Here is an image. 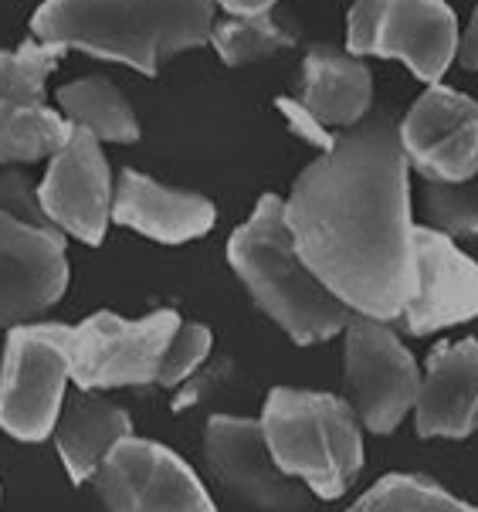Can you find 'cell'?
<instances>
[{
	"label": "cell",
	"instance_id": "6da1fadb",
	"mask_svg": "<svg viewBox=\"0 0 478 512\" xmlns=\"http://www.w3.org/2000/svg\"><path fill=\"white\" fill-rule=\"evenodd\" d=\"M295 248L360 316L401 319L417 285L411 163L387 112L343 129L285 201Z\"/></svg>",
	"mask_w": 478,
	"mask_h": 512
},
{
	"label": "cell",
	"instance_id": "7a4b0ae2",
	"mask_svg": "<svg viewBox=\"0 0 478 512\" xmlns=\"http://www.w3.org/2000/svg\"><path fill=\"white\" fill-rule=\"evenodd\" d=\"M214 14L217 0H45L31 34L156 75L167 58L211 41Z\"/></svg>",
	"mask_w": 478,
	"mask_h": 512
},
{
	"label": "cell",
	"instance_id": "3957f363",
	"mask_svg": "<svg viewBox=\"0 0 478 512\" xmlns=\"http://www.w3.org/2000/svg\"><path fill=\"white\" fill-rule=\"evenodd\" d=\"M228 265L245 282L258 309L268 312L292 343H326L350 323L353 309L295 248L285 224V201L278 194L258 197L251 218L228 238Z\"/></svg>",
	"mask_w": 478,
	"mask_h": 512
},
{
	"label": "cell",
	"instance_id": "277c9868",
	"mask_svg": "<svg viewBox=\"0 0 478 512\" xmlns=\"http://www.w3.org/2000/svg\"><path fill=\"white\" fill-rule=\"evenodd\" d=\"M363 424L356 407L329 390L272 387L262 431L282 472L316 499H340L363 468Z\"/></svg>",
	"mask_w": 478,
	"mask_h": 512
},
{
	"label": "cell",
	"instance_id": "5b68a950",
	"mask_svg": "<svg viewBox=\"0 0 478 512\" xmlns=\"http://www.w3.org/2000/svg\"><path fill=\"white\" fill-rule=\"evenodd\" d=\"M177 329V309H156L143 319H123L109 309H99L78 326L51 323V333L62 343L68 373L78 390L156 384L160 360Z\"/></svg>",
	"mask_w": 478,
	"mask_h": 512
},
{
	"label": "cell",
	"instance_id": "8992f818",
	"mask_svg": "<svg viewBox=\"0 0 478 512\" xmlns=\"http://www.w3.org/2000/svg\"><path fill=\"white\" fill-rule=\"evenodd\" d=\"M458 17L448 0H353L346 51L397 58L414 78L434 85L458 55Z\"/></svg>",
	"mask_w": 478,
	"mask_h": 512
},
{
	"label": "cell",
	"instance_id": "52a82bcc",
	"mask_svg": "<svg viewBox=\"0 0 478 512\" xmlns=\"http://www.w3.org/2000/svg\"><path fill=\"white\" fill-rule=\"evenodd\" d=\"M65 58L62 45L31 38L17 48H0V163H38L55 156L75 123L45 99L48 75Z\"/></svg>",
	"mask_w": 478,
	"mask_h": 512
},
{
	"label": "cell",
	"instance_id": "ba28073f",
	"mask_svg": "<svg viewBox=\"0 0 478 512\" xmlns=\"http://www.w3.org/2000/svg\"><path fill=\"white\" fill-rule=\"evenodd\" d=\"M346 384L356 418L370 435H390L414 411L424 373L414 353L397 340L390 319L353 312L343 329Z\"/></svg>",
	"mask_w": 478,
	"mask_h": 512
},
{
	"label": "cell",
	"instance_id": "9c48e42d",
	"mask_svg": "<svg viewBox=\"0 0 478 512\" xmlns=\"http://www.w3.org/2000/svg\"><path fill=\"white\" fill-rule=\"evenodd\" d=\"M68 380V357L51 323L11 326L0 360V431L17 441L51 438Z\"/></svg>",
	"mask_w": 478,
	"mask_h": 512
},
{
	"label": "cell",
	"instance_id": "30bf717a",
	"mask_svg": "<svg viewBox=\"0 0 478 512\" xmlns=\"http://www.w3.org/2000/svg\"><path fill=\"white\" fill-rule=\"evenodd\" d=\"M204 462L214 485L234 509L302 512L312 492L275 462L265 441L262 418L214 414L204 428Z\"/></svg>",
	"mask_w": 478,
	"mask_h": 512
},
{
	"label": "cell",
	"instance_id": "8fae6325",
	"mask_svg": "<svg viewBox=\"0 0 478 512\" xmlns=\"http://www.w3.org/2000/svg\"><path fill=\"white\" fill-rule=\"evenodd\" d=\"M92 485L112 512H214L204 482L177 451L136 435L109 451Z\"/></svg>",
	"mask_w": 478,
	"mask_h": 512
},
{
	"label": "cell",
	"instance_id": "7c38bea8",
	"mask_svg": "<svg viewBox=\"0 0 478 512\" xmlns=\"http://www.w3.org/2000/svg\"><path fill=\"white\" fill-rule=\"evenodd\" d=\"M48 221L82 245H102L112 221L116 177L102 153V140L85 126H75L68 143L48 156L45 180L38 187Z\"/></svg>",
	"mask_w": 478,
	"mask_h": 512
},
{
	"label": "cell",
	"instance_id": "4fadbf2b",
	"mask_svg": "<svg viewBox=\"0 0 478 512\" xmlns=\"http://www.w3.org/2000/svg\"><path fill=\"white\" fill-rule=\"evenodd\" d=\"M414 173L434 184H465L478 177V102L434 82L397 123Z\"/></svg>",
	"mask_w": 478,
	"mask_h": 512
},
{
	"label": "cell",
	"instance_id": "5bb4252c",
	"mask_svg": "<svg viewBox=\"0 0 478 512\" xmlns=\"http://www.w3.org/2000/svg\"><path fill=\"white\" fill-rule=\"evenodd\" d=\"M68 289V234L0 211V326L38 323Z\"/></svg>",
	"mask_w": 478,
	"mask_h": 512
},
{
	"label": "cell",
	"instance_id": "9a60e30c",
	"mask_svg": "<svg viewBox=\"0 0 478 512\" xmlns=\"http://www.w3.org/2000/svg\"><path fill=\"white\" fill-rule=\"evenodd\" d=\"M417 285L404 306V329L431 336L438 329L478 319V262L441 228H414Z\"/></svg>",
	"mask_w": 478,
	"mask_h": 512
},
{
	"label": "cell",
	"instance_id": "2e32d148",
	"mask_svg": "<svg viewBox=\"0 0 478 512\" xmlns=\"http://www.w3.org/2000/svg\"><path fill=\"white\" fill-rule=\"evenodd\" d=\"M112 221L160 245H187L204 238L217 224V207L211 197L190 194V190L167 187L126 167L116 177L112 197Z\"/></svg>",
	"mask_w": 478,
	"mask_h": 512
},
{
	"label": "cell",
	"instance_id": "e0dca14e",
	"mask_svg": "<svg viewBox=\"0 0 478 512\" xmlns=\"http://www.w3.org/2000/svg\"><path fill=\"white\" fill-rule=\"evenodd\" d=\"M421 438H468L478 428V340L438 343L428 353L414 404Z\"/></svg>",
	"mask_w": 478,
	"mask_h": 512
},
{
	"label": "cell",
	"instance_id": "ac0fdd59",
	"mask_svg": "<svg viewBox=\"0 0 478 512\" xmlns=\"http://www.w3.org/2000/svg\"><path fill=\"white\" fill-rule=\"evenodd\" d=\"M126 435H133V418L126 414V407L106 401L95 390H78V394L65 397L62 418L51 431L58 458L75 485L92 482L106 455Z\"/></svg>",
	"mask_w": 478,
	"mask_h": 512
},
{
	"label": "cell",
	"instance_id": "d6986e66",
	"mask_svg": "<svg viewBox=\"0 0 478 512\" xmlns=\"http://www.w3.org/2000/svg\"><path fill=\"white\" fill-rule=\"evenodd\" d=\"M302 102L329 129H350L370 116L373 75L353 51L309 48L302 62Z\"/></svg>",
	"mask_w": 478,
	"mask_h": 512
},
{
	"label": "cell",
	"instance_id": "ffe728a7",
	"mask_svg": "<svg viewBox=\"0 0 478 512\" xmlns=\"http://www.w3.org/2000/svg\"><path fill=\"white\" fill-rule=\"evenodd\" d=\"M58 109L72 119L75 126H85L99 136L102 143H136L139 123L136 112L126 102V95L102 75L78 78L72 85H62L55 92Z\"/></svg>",
	"mask_w": 478,
	"mask_h": 512
},
{
	"label": "cell",
	"instance_id": "44dd1931",
	"mask_svg": "<svg viewBox=\"0 0 478 512\" xmlns=\"http://www.w3.org/2000/svg\"><path fill=\"white\" fill-rule=\"evenodd\" d=\"M211 45L224 65H251L292 48L295 38L268 14H234L228 21H214Z\"/></svg>",
	"mask_w": 478,
	"mask_h": 512
},
{
	"label": "cell",
	"instance_id": "7402d4cb",
	"mask_svg": "<svg viewBox=\"0 0 478 512\" xmlns=\"http://www.w3.org/2000/svg\"><path fill=\"white\" fill-rule=\"evenodd\" d=\"M353 512H472V506L424 475L394 472L363 492Z\"/></svg>",
	"mask_w": 478,
	"mask_h": 512
},
{
	"label": "cell",
	"instance_id": "603a6c76",
	"mask_svg": "<svg viewBox=\"0 0 478 512\" xmlns=\"http://www.w3.org/2000/svg\"><path fill=\"white\" fill-rule=\"evenodd\" d=\"M424 214L434 228L448 231L451 238L478 234V177L465 184H434L424 187Z\"/></svg>",
	"mask_w": 478,
	"mask_h": 512
},
{
	"label": "cell",
	"instance_id": "cb8c5ba5",
	"mask_svg": "<svg viewBox=\"0 0 478 512\" xmlns=\"http://www.w3.org/2000/svg\"><path fill=\"white\" fill-rule=\"evenodd\" d=\"M214 336L204 323H180V329L173 333V340L167 346L160 360V373H156V384L160 387H180L184 380L194 377L211 357Z\"/></svg>",
	"mask_w": 478,
	"mask_h": 512
},
{
	"label": "cell",
	"instance_id": "d4e9b609",
	"mask_svg": "<svg viewBox=\"0 0 478 512\" xmlns=\"http://www.w3.org/2000/svg\"><path fill=\"white\" fill-rule=\"evenodd\" d=\"M0 211L14 214V218H21V221L41 224V228H55V224L48 221L45 207H41L38 187L28 180V173H21L17 167L0 170Z\"/></svg>",
	"mask_w": 478,
	"mask_h": 512
},
{
	"label": "cell",
	"instance_id": "484cf974",
	"mask_svg": "<svg viewBox=\"0 0 478 512\" xmlns=\"http://www.w3.org/2000/svg\"><path fill=\"white\" fill-rule=\"evenodd\" d=\"M275 109L285 116V123H289L292 133L299 136V140H306L309 146H316L319 153L329 150V146L336 143V133H333V129H329V126L323 123V119H319L316 112H312L302 99H289V95H278V99H275Z\"/></svg>",
	"mask_w": 478,
	"mask_h": 512
},
{
	"label": "cell",
	"instance_id": "4316f807",
	"mask_svg": "<svg viewBox=\"0 0 478 512\" xmlns=\"http://www.w3.org/2000/svg\"><path fill=\"white\" fill-rule=\"evenodd\" d=\"M458 62H462L468 72H478V7H475L472 21H468L465 34L458 38Z\"/></svg>",
	"mask_w": 478,
	"mask_h": 512
},
{
	"label": "cell",
	"instance_id": "83f0119b",
	"mask_svg": "<svg viewBox=\"0 0 478 512\" xmlns=\"http://www.w3.org/2000/svg\"><path fill=\"white\" fill-rule=\"evenodd\" d=\"M278 0H217V7H224L228 14H268Z\"/></svg>",
	"mask_w": 478,
	"mask_h": 512
}]
</instances>
